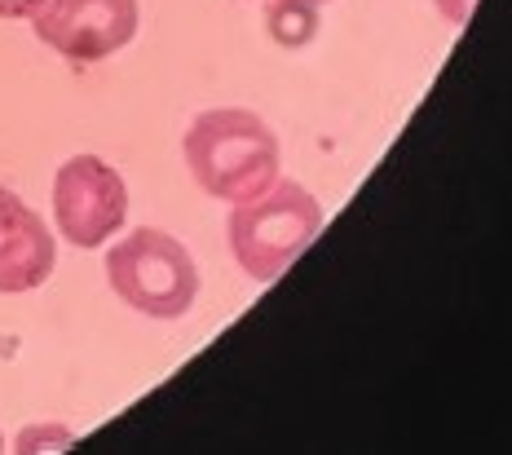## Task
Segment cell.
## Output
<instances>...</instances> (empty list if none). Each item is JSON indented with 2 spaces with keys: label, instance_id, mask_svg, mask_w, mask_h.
<instances>
[{
  "label": "cell",
  "instance_id": "4",
  "mask_svg": "<svg viewBox=\"0 0 512 455\" xmlns=\"http://www.w3.org/2000/svg\"><path fill=\"white\" fill-rule=\"evenodd\" d=\"M128 221V182L102 155H71L53 173V226L71 248H102Z\"/></svg>",
  "mask_w": 512,
  "mask_h": 455
},
{
  "label": "cell",
  "instance_id": "3",
  "mask_svg": "<svg viewBox=\"0 0 512 455\" xmlns=\"http://www.w3.org/2000/svg\"><path fill=\"white\" fill-rule=\"evenodd\" d=\"M106 283L128 310L155 323H177L199 296V266L177 235L142 226L106 252Z\"/></svg>",
  "mask_w": 512,
  "mask_h": 455
},
{
  "label": "cell",
  "instance_id": "12",
  "mask_svg": "<svg viewBox=\"0 0 512 455\" xmlns=\"http://www.w3.org/2000/svg\"><path fill=\"white\" fill-rule=\"evenodd\" d=\"M318 5H327V0H318Z\"/></svg>",
  "mask_w": 512,
  "mask_h": 455
},
{
  "label": "cell",
  "instance_id": "5",
  "mask_svg": "<svg viewBox=\"0 0 512 455\" xmlns=\"http://www.w3.org/2000/svg\"><path fill=\"white\" fill-rule=\"evenodd\" d=\"M36 40L67 62H102L133 45L142 27L137 0H40L27 18Z\"/></svg>",
  "mask_w": 512,
  "mask_h": 455
},
{
  "label": "cell",
  "instance_id": "9",
  "mask_svg": "<svg viewBox=\"0 0 512 455\" xmlns=\"http://www.w3.org/2000/svg\"><path fill=\"white\" fill-rule=\"evenodd\" d=\"M433 9H437V14H442L451 27H464L468 18H473L477 0H433Z\"/></svg>",
  "mask_w": 512,
  "mask_h": 455
},
{
  "label": "cell",
  "instance_id": "1",
  "mask_svg": "<svg viewBox=\"0 0 512 455\" xmlns=\"http://www.w3.org/2000/svg\"><path fill=\"white\" fill-rule=\"evenodd\" d=\"M190 177L221 204H248L283 177L279 133L248 107H212L190 120L181 137Z\"/></svg>",
  "mask_w": 512,
  "mask_h": 455
},
{
  "label": "cell",
  "instance_id": "8",
  "mask_svg": "<svg viewBox=\"0 0 512 455\" xmlns=\"http://www.w3.org/2000/svg\"><path fill=\"white\" fill-rule=\"evenodd\" d=\"M76 447V429L67 425H27L14 442V455H62Z\"/></svg>",
  "mask_w": 512,
  "mask_h": 455
},
{
  "label": "cell",
  "instance_id": "7",
  "mask_svg": "<svg viewBox=\"0 0 512 455\" xmlns=\"http://www.w3.org/2000/svg\"><path fill=\"white\" fill-rule=\"evenodd\" d=\"M323 27L318 0H265V31L279 49H305Z\"/></svg>",
  "mask_w": 512,
  "mask_h": 455
},
{
  "label": "cell",
  "instance_id": "6",
  "mask_svg": "<svg viewBox=\"0 0 512 455\" xmlns=\"http://www.w3.org/2000/svg\"><path fill=\"white\" fill-rule=\"evenodd\" d=\"M53 266H58V243L49 221L23 195L0 186V296L36 292Z\"/></svg>",
  "mask_w": 512,
  "mask_h": 455
},
{
  "label": "cell",
  "instance_id": "11",
  "mask_svg": "<svg viewBox=\"0 0 512 455\" xmlns=\"http://www.w3.org/2000/svg\"><path fill=\"white\" fill-rule=\"evenodd\" d=\"M0 455H5V438H0Z\"/></svg>",
  "mask_w": 512,
  "mask_h": 455
},
{
  "label": "cell",
  "instance_id": "10",
  "mask_svg": "<svg viewBox=\"0 0 512 455\" xmlns=\"http://www.w3.org/2000/svg\"><path fill=\"white\" fill-rule=\"evenodd\" d=\"M40 9V0H0V18L5 23H18V18H31Z\"/></svg>",
  "mask_w": 512,
  "mask_h": 455
},
{
  "label": "cell",
  "instance_id": "2",
  "mask_svg": "<svg viewBox=\"0 0 512 455\" xmlns=\"http://www.w3.org/2000/svg\"><path fill=\"white\" fill-rule=\"evenodd\" d=\"M318 230H323V204L287 177L248 204H234L226 221L234 261L256 283H274L287 266H296L301 252L318 239Z\"/></svg>",
  "mask_w": 512,
  "mask_h": 455
}]
</instances>
